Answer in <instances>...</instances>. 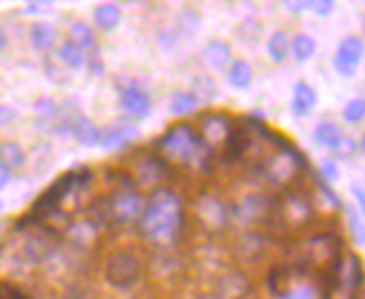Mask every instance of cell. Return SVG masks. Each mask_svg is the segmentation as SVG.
I'll return each mask as SVG.
<instances>
[{
  "mask_svg": "<svg viewBox=\"0 0 365 299\" xmlns=\"http://www.w3.org/2000/svg\"><path fill=\"white\" fill-rule=\"evenodd\" d=\"M182 224V207L180 199L168 187H156L151 192L149 202H144L137 226L139 234L151 241H170L180 231Z\"/></svg>",
  "mask_w": 365,
  "mask_h": 299,
  "instance_id": "obj_1",
  "label": "cell"
},
{
  "mask_svg": "<svg viewBox=\"0 0 365 299\" xmlns=\"http://www.w3.org/2000/svg\"><path fill=\"white\" fill-rule=\"evenodd\" d=\"M93 173L91 168H73V171H68L66 175H61V178H56L54 183H51L46 190L39 195L37 199L32 202V207H29V214L22 216V219H17L15 229L17 231H25L27 226L32 224H44V219H51V216H58L61 212V204L63 199L68 195H73L76 190H83V187L91 183Z\"/></svg>",
  "mask_w": 365,
  "mask_h": 299,
  "instance_id": "obj_2",
  "label": "cell"
},
{
  "mask_svg": "<svg viewBox=\"0 0 365 299\" xmlns=\"http://www.w3.org/2000/svg\"><path fill=\"white\" fill-rule=\"evenodd\" d=\"M161 156L170 163H192L200 171L207 173L212 168L215 151L195 134L190 125H175L156 142Z\"/></svg>",
  "mask_w": 365,
  "mask_h": 299,
  "instance_id": "obj_3",
  "label": "cell"
},
{
  "mask_svg": "<svg viewBox=\"0 0 365 299\" xmlns=\"http://www.w3.org/2000/svg\"><path fill=\"white\" fill-rule=\"evenodd\" d=\"M141 209H144V197L137 190V185L132 183L129 175H122L120 185L115 187L113 197L105 202V216L110 224H132L134 219H139Z\"/></svg>",
  "mask_w": 365,
  "mask_h": 299,
  "instance_id": "obj_4",
  "label": "cell"
},
{
  "mask_svg": "<svg viewBox=\"0 0 365 299\" xmlns=\"http://www.w3.org/2000/svg\"><path fill=\"white\" fill-rule=\"evenodd\" d=\"M341 248H344V243L336 234H317L302 243L299 263H302V268H324V271L339 273Z\"/></svg>",
  "mask_w": 365,
  "mask_h": 299,
  "instance_id": "obj_5",
  "label": "cell"
},
{
  "mask_svg": "<svg viewBox=\"0 0 365 299\" xmlns=\"http://www.w3.org/2000/svg\"><path fill=\"white\" fill-rule=\"evenodd\" d=\"M263 175L268 178L270 185L278 187H287L297 180L299 171L304 168V156L299 154V149L290 146L287 142H282V149L270 154L266 161H263Z\"/></svg>",
  "mask_w": 365,
  "mask_h": 299,
  "instance_id": "obj_6",
  "label": "cell"
},
{
  "mask_svg": "<svg viewBox=\"0 0 365 299\" xmlns=\"http://www.w3.org/2000/svg\"><path fill=\"white\" fill-rule=\"evenodd\" d=\"M141 278V261L129 251H120L113 253L105 263V280L108 285H113L115 290H129L132 285H137Z\"/></svg>",
  "mask_w": 365,
  "mask_h": 299,
  "instance_id": "obj_7",
  "label": "cell"
},
{
  "mask_svg": "<svg viewBox=\"0 0 365 299\" xmlns=\"http://www.w3.org/2000/svg\"><path fill=\"white\" fill-rule=\"evenodd\" d=\"M56 253V238L51 236V231H34L27 234L22 238L20 248H17V256H20L22 263H29V266H37V263L49 261L51 256Z\"/></svg>",
  "mask_w": 365,
  "mask_h": 299,
  "instance_id": "obj_8",
  "label": "cell"
},
{
  "mask_svg": "<svg viewBox=\"0 0 365 299\" xmlns=\"http://www.w3.org/2000/svg\"><path fill=\"white\" fill-rule=\"evenodd\" d=\"M120 85V107L127 115L137 117V120H146L151 115V98L149 93H144L139 85H134L132 80H117Z\"/></svg>",
  "mask_w": 365,
  "mask_h": 299,
  "instance_id": "obj_9",
  "label": "cell"
},
{
  "mask_svg": "<svg viewBox=\"0 0 365 299\" xmlns=\"http://www.w3.org/2000/svg\"><path fill=\"white\" fill-rule=\"evenodd\" d=\"M361 58H363V39L351 34V37L341 39L336 54H334V68H336L341 75L351 78V75L356 73V66L361 63Z\"/></svg>",
  "mask_w": 365,
  "mask_h": 299,
  "instance_id": "obj_10",
  "label": "cell"
},
{
  "mask_svg": "<svg viewBox=\"0 0 365 299\" xmlns=\"http://www.w3.org/2000/svg\"><path fill=\"white\" fill-rule=\"evenodd\" d=\"M168 178V166L163 158L158 156H146L137 163V173H134L132 183L139 187H156L161 180Z\"/></svg>",
  "mask_w": 365,
  "mask_h": 299,
  "instance_id": "obj_11",
  "label": "cell"
},
{
  "mask_svg": "<svg viewBox=\"0 0 365 299\" xmlns=\"http://www.w3.org/2000/svg\"><path fill=\"white\" fill-rule=\"evenodd\" d=\"M195 212H197V219L202 221L207 229H220L227 224V209L220 199L215 197H202L197 199L195 204Z\"/></svg>",
  "mask_w": 365,
  "mask_h": 299,
  "instance_id": "obj_12",
  "label": "cell"
},
{
  "mask_svg": "<svg viewBox=\"0 0 365 299\" xmlns=\"http://www.w3.org/2000/svg\"><path fill=\"white\" fill-rule=\"evenodd\" d=\"M229 134H232V125H229V120L225 115H212V117H205L202 122V134H200V139H202L205 144L210 146H217V144H227Z\"/></svg>",
  "mask_w": 365,
  "mask_h": 299,
  "instance_id": "obj_13",
  "label": "cell"
},
{
  "mask_svg": "<svg viewBox=\"0 0 365 299\" xmlns=\"http://www.w3.org/2000/svg\"><path fill=\"white\" fill-rule=\"evenodd\" d=\"M202 61L207 63L212 71H225V68H229V63L234 61L232 46L227 42H222V39H212L202 49Z\"/></svg>",
  "mask_w": 365,
  "mask_h": 299,
  "instance_id": "obj_14",
  "label": "cell"
},
{
  "mask_svg": "<svg viewBox=\"0 0 365 299\" xmlns=\"http://www.w3.org/2000/svg\"><path fill=\"white\" fill-rule=\"evenodd\" d=\"M134 137H137V127H132V125H117L110 129H100L98 146H103V149H120V146H127Z\"/></svg>",
  "mask_w": 365,
  "mask_h": 299,
  "instance_id": "obj_15",
  "label": "cell"
},
{
  "mask_svg": "<svg viewBox=\"0 0 365 299\" xmlns=\"http://www.w3.org/2000/svg\"><path fill=\"white\" fill-rule=\"evenodd\" d=\"M280 214L290 226H302V224H307V221L312 219V207H309L307 199H302L297 195H290L285 202H282Z\"/></svg>",
  "mask_w": 365,
  "mask_h": 299,
  "instance_id": "obj_16",
  "label": "cell"
},
{
  "mask_svg": "<svg viewBox=\"0 0 365 299\" xmlns=\"http://www.w3.org/2000/svg\"><path fill=\"white\" fill-rule=\"evenodd\" d=\"M100 229L96 221H73V224L66 226V238L76 248H88L98 241Z\"/></svg>",
  "mask_w": 365,
  "mask_h": 299,
  "instance_id": "obj_17",
  "label": "cell"
},
{
  "mask_svg": "<svg viewBox=\"0 0 365 299\" xmlns=\"http://www.w3.org/2000/svg\"><path fill=\"white\" fill-rule=\"evenodd\" d=\"M29 42H32V46L39 54H49L56 42V29L51 27L49 22H34V25L29 27Z\"/></svg>",
  "mask_w": 365,
  "mask_h": 299,
  "instance_id": "obj_18",
  "label": "cell"
},
{
  "mask_svg": "<svg viewBox=\"0 0 365 299\" xmlns=\"http://www.w3.org/2000/svg\"><path fill=\"white\" fill-rule=\"evenodd\" d=\"M314 105H317V90L309 83L299 80L295 85V90H292V112L297 117H304Z\"/></svg>",
  "mask_w": 365,
  "mask_h": 299,
  "instance_id": "obj_19",
  "label": "cell"
},
{
  "mask_svg": "<svg viewBox=\"0 0 365 299\" xmlns=\"http://www.w3.org/2000/svg\"><path fill=\"white\" fill-rule=\"evenodd\" d=\"M227 80L234 90H246L253 83V68L249 61L239 58V61H232L227 68Z\"/></svg>",
  "mask_w": 365,
  "mask_h": 299,
  "instance_id": "obj_20",
  "label": "cell"
},
{
  "mask_svg": "<svg viewBox=\"0 0 365 299\" xmlns=\"http://www.w3.org/2000/svg\"><path fill=\"white\" fill-rule=\"evenodd\" d=\"M98 132L100 129L83 115H76L71 122V137H76L83 146H98Z\"/></svg>",
  "mask_w": 365,
  "mask_h": 299,
  "instance_id": "obj_21",
  "label": "cell"
},
{
  "mask_svg": "<svg viewBox=\"0 0 365 299\" xmlns=\"http://www.w3.org/2000/svg\"><path fill=\"white\" fill-rule=\"evenodd\" d=\"M93 20L103 32H113V29L122 22V10L115 3H103L93 10Z\"/></svg>",
  "mask_w": 365,
  "mask_h": 299,
  "instance_id": "obj_22",
  "label": "cell"
},
{
  "mask_svg": "<svg viewBox=\"0 0 365 299\" xmlns=\"http://www.w3.org/2000/svg\"><path fill=\"white\" fill-rule=\"evenodd\" d=\"M34 115H37V125L44 129H54L56 122L61 120V110L51 98H42L34 103Z\"/></svg>",
  "mask_w": 365,
  "mask_h": 299,
  "instance_id": "obj_23",
  "label": "cell"
},
{
  "mask_svg": "<svg viewBox=\"0 0 365 299\" xmlns=\"http://www.w3.org/2000/svg\"><path fill=\"white\" fill-rule=\"evenodd\" d=\"M68 34H71V42L78 46V49H83L86 54H93V51L98 49L96 34H93L91 25H86L83 20L73 22V25H71V29H68Z\"/></svg>",
  "mask_w": 365,
  "mask_h": 299,
  "instance_id": "obj_24",
  "label": "cell"
},
{
  "mask_svg": "<svg viewBox=\"0 0 365 299\" xmlns=\"http://www.w3.org/2000/svg\"><path fill=\"white\" fill-rule=\"evenodd\" d=\"M25 161H27V154L17 142L0 144V166L3 168H8V171H17V168L25 166Z\"/></svg>",
  "mask_w": 365,
  "mask_h": 299,
  "instance_id": "obj_25",
  "label": "cell"
},
{
  "mask_svg": "<svg viewBox=\"0 0 365 299\" xmlns=\"http://www.w3.org/2000/svg\"><path fill=\"white\" fill-rule=\"evenodd\" d=\"M200 100L195 93H190V90H180V93H173V98H170V103H168V110H170V115H190L192 110H197L200 107Z\"/></svg>",
  "mask_w": 365,
  "mask_h": 299,
  "instance_id": "obj_26",
  "label": "cell"
},
{
  "mask_svg": "<svg viewBox=\"0 0 365 299\" xmlns=\"http://www.w3.org/2000/svg\"><path fill=\"white\" fill-rule=\"evenodd\" d=\"M220 292L227 299H241L244 295H249V292H251V285L241 273H232V275H227V278L222 280Z\"/></svg>",
  "mask_w": 365,
  "mask_h": 299,
  "instance_id": "obj_27",
  "label": "cell"
},
{
  "mask_svg": "<svg viewBox=\"0 0 365 299\" xmlns=\"http://www.w3.org/2000/svg\"><path fill=\"white\" fill-rule=\"evenodd\" d=\"M56 58L63 63V66H68V68H83L88 54H86L83 49H78V46H76L73 42H63L61 46H58Z\"/></svg>",
  "mask_w": 365,
  "mask_h": 299,
  "instance_id": "obj_28",
  "label": "cell"
},
{
  "mask_svg": "<svg viewBox=\"0 0 365 299\" xmlns=\"http://www.w3.org/2000/svg\"><path fill=\"white\" fill-rule=\"evenodd\" d=\"M290 275H292V271H290V268H285V266L273 268V271H270V275H268V287H270V292H273V295H278L280 299L285 297L287 292L292 290Z\"/></svg>",
  "mask_w": 365,
  "mask_h": 299,
  "instance_id": "obj_29",
  "label": "cell"
},
{
  "mask_svg": "<svg viewBox=\"0 0 365 299\" xmlns=\"http://www.w3.org/2000/svg\"><path fill=\"white\" fill-rule=\"evenodd\" d=\"M341 137H344V132H341V127L334 125V122H319V125L314 127V144L324 146V149H331Z\"/></svg>",
  "mask_w": 365,
  "mask_h": 299,
  "instance_id": "obj_30",
  "label": "cell"
},
{
  "mask_svg": "<svg viewBox=\"0 0 365 299\" xmlns=\"http://www.w3.org/2000/svg\"><path fill=\"white\" fill-rule=\"evenodd\" d=\"M317 51V42L309 37V34H297L295 39H290V54L297 63H304L314 56Z\"/></svg>",
  "mask_w": 365,
  "mask_h": 299,
  "instance_id": "obj_31",
  "label": "cell"
},
{
  "mask_svg": "<svg viewBox=\"0 0 365 299\" xmlns=\"http://www.w3.org/2000/svg\"><path fill=\"white\" fill-rule=\"evenodd\" d=\"M268 54L275 63H282L290 54V37L285 32H273L268 39Z\"/></svg>",
  "mask_w": 365,
  "mask_h": 299,
  "instance_id": "obj_32",
  "label": "cell"
},
{
  "mask_svg": "<svg viewBox=\"0 0 365 299\" xmlns=\"http://www.w3.org/2000/svg\"><path fill=\"white\" fill-rule=\"evenodd\" d=\"M263 212H266V197H258V195H251L244 199L239 209V216L241 219H258Z\"/></svg>",
  "mask_w": 365,
  "mask_h": 299,
  "instance_id": "obj_33",
  "label": "cell"
},
{
  "mask_svg": "<svg viewBox=\"0 0 365 299\" xmlns=\"http://www.w3.org/2000/svg\"><path fill=\"white\" fill-rule=\"evenodd\" d=\"M363 117H365V100L363 98L349 100L344 107V120L349 122V125H358V122H363Z\"/></svg>",
  "mask_w": 365,
  "mask_h": 299,
  "instance_id": "obj_34",
  "label": "cell"
},
{
  "mask_svg": "<svg viewBox=\"0 0 365 299\" xmlns=\"http://www.w3.org/2000/svg\"><path fill=\"white\" fill-rule=\"evenodd\" d=\"M356 154V142L351 137H341L336 144L331 146V161H349Z\"/></svg>",
  "mask_w": 365,
  "mask_h": 299,
  "instance_id": "obj_35",
  "label": "cell"
},
{
  "mask_svg": "<svg viewBox=\"0 0 365 299\" xmlns=\"http://www.w3.org/2000/svg\"><path fill=\"white\" fill-rule=\"evenodd\" d=\"M349 224H351L353 241H356V246H363V243H365V234H363V219H361V214H356V209H349Z\"/></svg>",
  "mask_w": 365,
  "mask_h": 299,
  "instance_id": "obj_36",
  "label": "cell"
},
{
  "mask_svg": "<svg viewBox=\"0 0 365 299\" xmlns=\"http://www.w3.org/2000/svg\"><path fill=\"white\" fill-rule=\"evenodd\" d=\"M86 66H88V71H91V75H96V78H100V75H105V63H103V58L98 56V51L88 54Z\"/></svg>",
  "mask_w": 365,
  "mask_h": 299,
  "instance_id": "obj_37",
  "label": "cell"
},
{
  "mask_svg": "<svg viewBox=\"0 0 365 299\" xmlns=\"http://www.w3.org/2000/svg\"><path fill=\"white\" fill-rule=\"evenodd\" d=\"M282 299H312V287L307 285H292V290L287 292Z\"/></svg>",
  "mask_w": 365,
  "mask_h": 299,
  "instance_id": "obj_38",
  "label": "cell"
},
{
  "mask_svg": "<svg viewBox=\"0 0 365 299\" xmlns=\"http://www.w3.org/2000/svg\"><path fill=\"white\" fill-rule=\"evenodd\" d=\"M309 8L314 10L317 15L327 17V15H331V10H334V3H331V0H312V3H309Z\"/></svg>",
  "mask_w": 365,
  "mask_h": 299,
  "instance_id": "obj_39",
  "label": "cell"
},
{
  "mask_svg": "<svg viewBox=\"0 0 365 299\" xmlns=\"http://www.w3.org/2000/svg\"><path fill=\"white\" fill-rule=\"evenodd\" d=\"M0 299H27V297L22 295L17 287L8 285V283H0Z\"/></svg>",
  "mask_w": 365,
  "mask_h": 299,
  "instance_id": "obj_40",
  "label": "cell"
},
{
  "mask_svg": "<svg viewBox=\"0 0 365 299\" xmlns=\"http://www.w3.org/2000/svg\"><path fill=\"white\" fill-rule=\"evenodd\" d=\"M322 175L327 180H339V171H336V163L331 161V158H327V161H322Z\"/></svg>",
  "mask_w": 365,
  "mask_h": 299,
  "instance_id": "obj_41",
  "label": "cell"
},
{
  "mask_svg": "<svg viewBox=\"0 0 365 299\" xmlns=\"http://www.w3.org/2000/svg\"><path fill=\"white\" fill-rule=\"evenodd\" d=\"M17 120V112L13 107H8V105H0V127H8L13 125Z\"/></svg>",
  "mask_w": 365,
  "mask_h": 299,
  "instance_id": "obj_42",
  "label": "cell"
},
{
  "mask_svg": "<svg viewBox=\"0 0 365 299\" xmlns=\"http://www.w3.org/2000/svg\"><path fill=\"white\" fill-rule=\"evenodd\" d=\"M319 190H322V195H324V197H327V199H329V202H331V204H334V207H341V199H339V195H336V192H334V190H331V187H329V185H324V183H322V185H319Z\"/></svg>",
  "mask_w": 365,
  "mask_h": 299,
  "instance_id": "obj_43",
  "label": "cell"
},
{
  "mask_svg": "<svg viewBox=\"0 0 365 299\" xmlns=\"http://www.w3.org/2000/svg\"><path fill=\"white\" fill-rule=\"evenodd\" d=\"M309 3H312V0H297V3H295V0H287L285 8L292 10V13H302V10L309 8Z\"/></svg>",
  "mask_w": 365,
  "mask_h": 299,
  "instance_id": "obj_44",
  "label": "cell"
},
{
  "mask_svg": "<svg viewBox=\"0 0 365 299\" xmlns=\"http://www.w3.org/2000/svg\"><path fill=\"white\" fill-rule=\"evenodd\" d=\"M353 197L358 199V209L365 207V197H363V187L361 185H353Z\"/></svg>",
  "mask_w": 365,
  "mask_h": 299,
  "instance_id": "obj_45",
  "label": "cell"
},
{
  "mask_svg": "<svg viewBox=\"0 0 365 299\" xmlns=\"http://www.w3.org/2000/svg\"><path fill=\"white\" fill-rule=\"evenodd\" d=\"M8 183H10V171H8V168L0 166V187H5Z\"/></svg>",
  "mask_w": 365,
  "mask_h": 299,
  "instance_id": "obj_46",
  "label": "cell"
},
{
  "mask_svg": "<svg viewBox=\"0 0 365 299\" xmlns=\"http://www.w3.org/2000/svg\"><path fill=\"white\" fill-rule=\"evenodd\" d=\"M5 49H8V32L0 27V54H3Z\"/></svg>",
  "mask_w": 365,
  "mask_h": 299,
  "instance_id": "obj_47",
  "label": "cell"
},
{
  "mask_svg": "<svg viewBox=\"0 0 365 299\" xmlns=\"http://www.w3.org/2000/svg\"><path fill=\"white\" fill-rule=\"evenodd\" d=\"M0 209H3V202H0Z\"/></svg>",
  "mask_w": 365,
  "mask_h": 299,
  "instance_id": "obj_48",
  "label": "cell"
}]
</instances>
